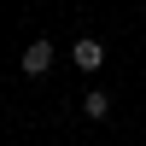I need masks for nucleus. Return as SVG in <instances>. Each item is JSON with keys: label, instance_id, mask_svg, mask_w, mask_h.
<instances>
[{"label": "nucleus", "instance_id": "obj_1", "mask_svg": "<svg viewBox=\"0 0 146 146\" xmlns=\"http://www.w3.org/2000/svg\"><path fill=\"white\" fill-rule=\"evenodd\" d=\"M18 70H23V76H47V70H53V41H29Z\"/></svg>", "mask_w": 146, "mask_h": 146}, {"label": "nucleus", "instance_id": "obj_2", "mask_svg": "<svg viewBox=\"0 0 146 146\" xmlns=\"http://www.w3.org/2000/svg\"><path fill=\"white\" fill-rule=\"evenodd\" d=\"M70 58H76V70H100V64H105V47H100V41H76Z\"/></svg>", "mask_w": 146, "mask_h": 146}, {"label": "nucleus", "instance_id": "obj_3", "mask_svg": "<svg viewBox=\"0 0 146 146\" xmlns=\"http://www.w3.org/2000/svg\"><path fill=\"white\" fill-rule=\"evenodd\" d=\"M82 117H94V123H105V117H111V100H105V94L94 88L88 100H82Z\"/></svg>", "mask_w": 146, "mask_h": 146}]
</instances>
